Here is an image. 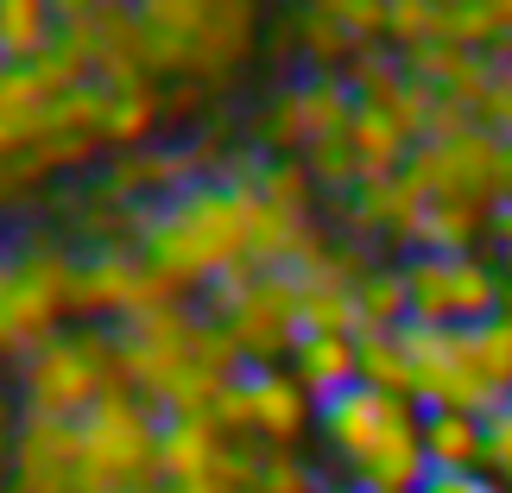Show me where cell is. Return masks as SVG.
Masks as SVG:
<instances>
[{
  "mask_svg": "<svg viewBox=\"0 0 512 493\" xmlns=\"http://www.w3.org/2000/svg\"><path fill=\"white\" fill-rule=\"evenodd\" d=\"M266 152H234L222 177L177 190L171 203L146 209L140 253L165 272L177 291H209L222 272L247 266L253 241V177H260Z\"/></svg>",
  "mask_w": 512,
  "mask_h": 493,
  "instance_id": "obj_1",
  "label": "cell"
},
{
  "mask_svg": "<svg viewBox=\"0 0 512 493\" xmlns=\"http://www.w3.org/2000/svg\"><path fill=\"white\" fill-rule=\"evenodd\" d=\"M317 424L361 493H418L430 481L418 399H392V392H373L354 380L348 392L317 405Z\"/></svg>",
  "mask_w": 512,
  "mask_h": 493,
  "instance_id": "obj_2",
  "label": "cell"
},
{
  "mask_svg": "<svg viewBox=\"0 0 512 493\" xmlns=\"http://www.w3.org/2000/svg\"><path fill=\"white\" fill-rule=\"evenodd\" d=\"M114 329V354H121V386H133L140 399L159 411V418H215V399L234 386L222 373L203 367L196 354V329L203 317L177 298V304H159V310H140L127 323H108Z\"/></svg>",
  "mask_w": 512,
  "mask_h": 493,
  "instance_id": "obj_3",
  "label": "cell"
},
{
  "mask_svg": "<svg viewBox=\"0 0 512 493\" xmlns=\"http://www.w3.org/2000/svg\"><path fill=\"white\" fill-rule=\"evenodd\" d=\"M133 13L146 26L152 70L196 89L228 83L260 38V0H133Z\"/></svg>",
  "mask_w": 512,
  "mask_h": 493,
  "instance_id": "obj_4",
  "label": "cell"
},
{
  "mask_svg": "<svg viewBox=\"0 0 512 493\" xmlns=\"http://www.w3.org/2000/svg\"><path fill=\"white\" fill-rule=\"evenodd\" d=\"M159 411L133 386H108L76 418V493H127L159 481Z\"/></svg>",
  "mask_w": 512,
  "mask_h": 493,
  "instance_id": "obj_5",
  "label": "cell"
},
{
  "mask_svg": "<svg viewBox=\"0 0 512 493\" xmlns=\"http://www.w3.org/2000/svg\"><path fill=\"white\" fill-rule=\"evenodd\" d=\"M108 386H121V354H114L108 323L57 329L51 342H38L19 367V411L38 418H83Z\"/></svg>",
  "mask_w": 512,
  "mask_h": 493,
  "instance_id": "obj_6",
  "label": "cell"
},
{
  "mask_svg": "<svg viewBox=\"0 0 512 493\" xmlns=\"http://www.w3.org/2000/svg\"><path fill=\"white\" fill-rule=\"evenodd\" d=\"M76 260L57 241H26L0 253V354H32L51 342L64 310H76Z\"/></svg>",
  "mask_w": 512,
  "mask_h": 493,
  "instance_id": "obj_7",
  "label": "cell"
},
{
  "mask_svg": "<svg viewBox=\"0 0 512 493\" xmlns=\"http://www.w3.org/2000/svg\"><path fill=\"white\" fill-rule=\"evenodd\" d=\"M209 317L222 323L234 342H241L247 367H272L291 348H298V272H260V266H234L209 285Z\"/></svg>",
  "mask_w": 512,
  "mask_h": 493,
  "instance_id": "obj_8",
  "label": "cell"
},
{
  "mask_svg": "<svg viewBox=\"0 0 512 493\" xmlns=\"http://www.w3.org/2000/svg\"><path fill=\"white\" fill-rule=\"evenodd\" d=\"M405 291L411 323H449L475 329L506 310V272L494 253H405Z\"/></svg>",
  "mask_w": 512,
  "mask_h": 493,
  "instance_id": "obj_9",
  "label": "cell"
},
{
  "mask_svg": "<svg viewBox=\"0 0 512 493\" xmlns=\"http://www.w3.org/2000/svg\"><path fill=\"white\" fill-rule=\"evenodd\" d=\"M405 342V361H411V399L424 411H487L500 405V386L487 380L481 367V348H475V329H449V323H405L399 329Z\"/></svg>",
  "mask_w": 512,
  "mask_h": 493,
  "instance_id": "obj_10",
  "label": "cell"
},
{
  "mask_svg": "<svg viewBox=\"0 0 512 493\" xmlns=\"http://www.w3.org/2000/svg\"><path fill=\"white\" fill-rule=\"evenodd\" d=\"M405 177L424 196H443V203H475V209H500L506 203V140L494 127H462V133H437V140H418L405 159Z\"/></svg>",
  "mask_w": 512,
  "mask_h": 493,
  "instance_id": "obj_11",
  "label": "cell"
},
{
  "mask_svg": "<svg viewBox=\"0 0 512 493\" xmlns=\"http://www.w3.org/2000/svg\"><path fill=\"white\" fill-rule=\"evenodd\" d=\"M215 424L222 437H247L266 449H298V437L317 424V399L298 386V373L279 367H247L222 399H215Z\"/></svg>",
  "mask_w": 512,
  "mask_h": 493,
  "instance_id": "obj_12",
  "label": "cell"
},
{
  "mask_svg": "<svg viewBox=\"0 0 512 493\" xmlns=\"http://www.w3.org/2000/svg\"><path fill=\"white\" fill-rule=\"evenodd\" d=\"M177 291L159 266L146 260L140 247H95L83 253V272H76V317H140V310H159V304H177Z\"/></svg>",
  "mask_w": 512,
  "mask_h": 493,
  "instance_id": "obj_13",
  "label": "cell"
},
{
  "mask_svg": "<svg viewBox=\"0 0 512 493\" xmlns=\"http://www.w3.org/2000/svg\"><path fill=\"white\" fill-rule=\"evenodd\" d=\"M7 493H76V418L19 411Z\"/></svg>",
  "mask_w": 512,
  "mask_h": 493,
  "instance_id": "obj_14",
  "label": "cell"
},
{
  "mask_svg": "<svg viewBox=\"0 0 512 493\" xmlns=\"http://www.w3.org/2000/svg\"><path fill=\"white\" fill-rule=\"evenodd\" d=\"M222 424L215 418H190V411H177V418L159 424V481L165 487H184V481H203L215 475V462H222Z\"/></svg>",
  "mask_w": 512,
  "mask_h": 493,
  "instance_id": "obj_15",
  "label": "cell"
},
{
  "mask_svg": "<svg viewBox=\"0 0 512 493\" xmlns=\"http://www.w3.org/2000/svg\"><path fill=\"white\" fill-rule=\"evenodd\" d=\"M291 373H298V386L310 392V399H336V392H348L354 380H361V342L354 335H298V348H291Z\"/></svg>",
  "mask_w": 512,
  "mask_h": 493,
  "instance_id": "obj_16",
  "label": "cell"
},
{
  "mask_svg": "<svg viewBox=\"0 0 512 493\" xmlns=\"http://www.w3.org/2000/svg\"><path fill=\"white\" fill-rule=\"evenodd\" d=\"M424 462L430 475H481V418L475 411H424Z\"/></svg>",
  "mask_w": 512,
  "mask_h": 493,
  "instance_id": "obj_17",
  "label": "cell"
},
{
  "mask_svg": "<svg viewBox=\"0 0 512 493\" xmlns=\"http://www.w3.org/2000/svg\"><path fill=\"white\" fill-rule=\"evenodd\" d=\"M487 222H494V209L424 196V215H418V241H411V253H475V247L487 241Z\"/></svg>",
  "mask_w": 512,
  "mask_h": 493,
  "instance_id": "obj_18",
  "label": "cell"
},
{
  "mask_svg": "<svg viewBox=\"0 0 512 493\" xmlns=\"http://www.w3.org/2000/svg\"><path fill=\"white\" fill-rule=\"evenodd\" d=\"M354 335H392L411 323V291H405V266H367L354 279Z\"/></svg>",
  "mask_w": 512,
  "mask_h": 493,
  "instance_id": "obj_19",
  "label": "cell"
},
{
  "mask_svg": "<svg viewBox=\"0 0 512 493\" xmlns=\"http://www.w3.org/2000/svg\"><path fill=\"white\" fill-rule=\"evenodd\" d=\"M165 114V89L146 83V89H108V121H102V146L114 152H140L152 140V127H159Z\"/></svg>",
  "mask_w": 512,
  "mask_h": 493,
  "instance_id": "obj_20",
  "label": "cell"
},
{
  "mask_svg": "<svg viewBox=\"0 0 512 493\" xmlns=\"http://www.w3.org/2000/svg\"><path fill=\"white\" fill-rule=\"evenodd\" d=\"M57 13L51 0H0V57L7 64H32L38 51H51Z\"/></svg>",
  "mask_w": 512,
  "mask_h": 493,
  "instance_id": "obj_21",
  "label": "cell"
},
{
  "mask_svg": "<svg viewBox=\"0 0 512 493\" xmlns=\"http://www.w3.org/2000/svg\"><path fill=\"white\" fill-rule=\"evenodd\" d=\"M298 51H304V64L310 70H336V64H354L367 45L354 38L348 26H336L329 13H317V7H304L298 13Z\"/></svg>",
  "mask_w": 512,
  "mask_h": 493,
  "instance_id": "obj_22",
  "label": "cell"
},
{
  "mask_svg": "<svg viewBox=\"0 0 512 493\" xmlns=\"http://www.w3.org/2000/svg\"><path fill=\"white\" fill-rule=\"evenodd\" d=\"M354 342H361V386L392 392V399H411V361H405L399 329L392 335H354Z\"/></svg>",
  "mask_w": 512,
  "mask_h": 493,
  "instance_id": "obj_23",
  "label": "cell"
},
{
  "mask_svg": "<svg viewBox=\"0 0 512 493\" xmlns=\"http://www.w3.org/2000/svg\"><path fill=\"white\" fill-rule=\"evenodd\" d=\"M481 475L512 487V399H500L481 418Z\"/></svg>",
  "mask_w": 512,
  "mask_h": 493,
  "instance_id": "obj_24",
  "label": "cell"
},
{
  "mask_svg": "<svg viewBox=\"0 0 512 493\" xmlns=\"http://www.w3.org/2000/svg\"><path fill=\"white\" fill-rule=\"evenodd\" d=\"M317 13H329L336 26H348L361 45H380L386 38V0H310Z\"/></svg>",
  "mask_w": 512,
  "mask_h": 493,
  "instance_id": "obj_25",
  "label": "cell"
},
{
  "mask_svg": "<svg viewBox=\"0 0 512 493\" xmlns=\"http://www.w3.org/2000/svg\"><path fill=\"white\" fill-rule=\"evenodd\" d=\"M481 127H494L500 140H512V57L494 70V83H487V95H481Z\"/></svg>",
  "mask_w": 512,
  "mask_h": 493,
  "instance_id": "obj_26",
  "label": "cell"
},
{
  "mask_svg": "<svg viewBox=\"0 0 512 493\" xmlns=\"http://www.w3.org/2000/svg\"><path fill=\"white\" fill-rule=\"evenodd\" d=\"M418 493H512V487L487 481V475H430Z\"/></svg>",
  "mask_w": 512,
  "mask_h": 493,
  "instance_id": "obj_27",
  "label": "cell"
},
{
  "mask_svg": "<svg viewBox=\"0 0 512 493\" xmlns=\"http://www.w3.org/2000/svg\"><path fill=\"white\" fill-rule=\"evenodd\" d=\"M108 7H114V0H51L57 26H89V19H102Z\"/></svg>",
  "mask_w": 512,
  "mask_h": 493,
  "instance_id": "obj_28",
  "label": "cell"
},
{
  "mask_svg": "<svg viewBox=\"0 0 512 493\" xmlns=\"http://www.w3.org/2000/svg\"><path fill=\"white\" fill-rule=\"evenodd\" d=\"M487 241L500 247V260H512V196L494 209V222H487Z\"/></svg>",
  "mask_w": 512,
  "mask_h": 493,
  "instance_id": "obj_29",
  "label": "cell"
},
{
  "mask_svg": "<svg viewBox=\"0 0 512 493\" xmlns=\"http://www.w3.org/2000/svg\"><path fill=\"white\" fill-rule=\"evenodd\" d=\"M13 437H19V418H13V405L0 399V475H13Z\"/></svg>",
  "mask_w": 512,
  "mask_h": 493,
  "instance_id": "obj_30",
  "label": "cell"
},
{
  "mask_svg": "<svg viewBox=\"0 0 512 493\" xmlns=\"http://www.w3.org/2000/svg\"><path fill=\"white\" fill-rule=\"evenodd\" d=\"M127 493H171L165 481H146V487H127Z\"/></svg>",
  "mask_w": 512,
  "mask_h": 493,
  "instance_id": "obj_31",
  "label": "cell"
},
{
  "mask_svg": "<svg viewBox=\"0 0 512 493\" xmlns=\"http://www.w3.org/2000/svg\"><path fill=\"white\" fill-rule=\"evenodd\" d=\"M0 76H7V57H0Z\"/></svg>",
  "mask_w": 512,
  "mask_h": 493,
  "instance_id": "obj_32",
  "label": "cell"
},
{
  "mask_svg": "<svg viewBox=\"0 0 512 493\" xmlns=\"http://www.w3.org/2000/svg\"><path fill=\"white\" fill-rule=\"evenodd\" d=\"M121 7H133V0H121Z\"/></svg>",
  "mask_w": 512,
  "mask_h": 493,
  "instance_id": "obj_33",
  "label": "cell"
}]
</instances>
